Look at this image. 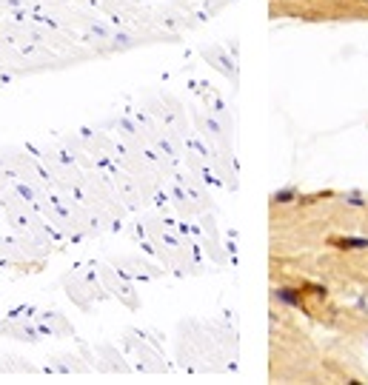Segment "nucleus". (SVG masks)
I'll list each match as a JSON object with an SVG mask.
<instances>
[]
</instances>
